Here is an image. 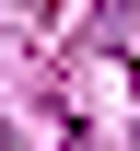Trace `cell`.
<instances>
[{
    "instance_id": "6da1fadb",
    "label": "cell",
    "mask_w": 140,
    "mask_h": 151,
    "mask_svg": "<svg viewBox=\"0 0 140 151\" xmlns=\"http://www.w3.org/2000/svg\"><path fill=\"white\" fill-rule=\"evenodd\" d=\"M0 151H12V139H0Z\"/></svg>"
}]
</instances>
